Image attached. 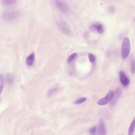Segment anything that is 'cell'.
<instances>
[{
  "label": "cell",
  "instance_id": "1",
  "mask_svg": "<svg viewBox=\"0 0 135 135\" xmlns=\"http://www.w3.org/2000/svg\"><path fill=\"white\" fill-rule=\"evenodd\" d=\"M20 13L18 12L13 11L3 12L2 15V17L4 21L11 22L18 19Z\"/></svg>",
  "mask_w": 135,
  "mask_h": 135
},
{
  "label": "cell",
  "instance_id": "2",
  "mask_svg": "<svg viewBox=\"0 0 135 135\" xmlns=\"http://www.w3.org/2000/svg\"><path fill=\"white\" fill-rule=\"evenodd\" d=\"M131 49L130 41L128 38H125L123 40L122 44L121 53L122 57L124 59L127 58L130 53Z\"/></svg>",
  "mask_w": 135,
  "mask_h": 135
},
{
  "label": "cell",
  "instance_id": "3",
  "mask_svg": "<svg viewBox=\"0 0 135 135\" xmlns=\"http://www.w3.org/2000/svg\"><path fill=\"white\" fill-rule=\"evenodd\" d=\"M59 26L63 33L69 36H72L73 33L68 23L64 21H61L59 23Z\"/></svg>",
  "mask_w": 135,
  "mask_h": 135
},
{
  "label": "cell",
  "instance_id": "4",
  "mask_svg": "<svg viewBox=\"0 0 135 135\" xmlns=\"http://www.w3.org/2000/svg\"><path fill=\"white\" fill-rule=\"evenodd\" d=\"M113 95V92L112 90L110 91L105 97L101 99L97 102V104L99 105H105L111 101Z\"/></svg>",
  "mask_w": 135,
  "mask_h": 135
},
{
  "label": "cell",
  "instance_id": "5",
  "mask_svg": "<svg viewBox=\"0 0 135 135\" xmlns=\"http://www.w3.org/2000/svg\"><path fill=\"white\" fill-rule=\"evenodd\" d=\"M122 90L120 88H118L116 89V90L113 93V97L110 102V105L111 107H113L115 105L118 99L119 98L121 94Z\"/></svg>",
  "mask_w": 135,
  "mask_h": 135
},
{
  "label": "cell",
  "instance_id": "6",
  "mask_svg": "<svg viewBox=\"0 0 135 135\" xmlns=\"http://www.w3.org/2000/svg\"><path fill=\"white\" fill-rule=\"evenodd\" d=\"M55 4L59 10L64 12H68L69 11V8L68 5L62 1H55Z\"/></svg>",
  "mask_w": 135,
  "mask_h": 135
},
{
  "label": "cell",
  "instance_id": "7",
  "mask_svg": "<svg viewBox=\"0 0 135 135\" xmlns=\"http://www.w3.org/2000/svg\"><path fill=\"white\" fill-rule=\"evenodd\" d=\"M119 78L121 83L124 86H127L129 84V79L126 77L123 71H120L119 72Z\"/></svg>",
  "mask_w": 135,
  "mask_h": 135
},
{
  "label": "cell",
  "instance_id": "8",
  "mask_svg": "<svg viewBox=\"0 0 135 135\" xmlns=\"http://www.w3.org/2000/svg\"><path fill=\"white\" fill-rule=\"evenodd\" d=\"M98 132L99 135H106L105 128L103 121L101 119L99 120L98 126Z\"/></svg>",
  "mask_w": 135,
  "mask_h": 135
},
{
  "label": "cell",
  "instance_id": "9",
  "mask_svg": "<svg viewBox=\"0 0 135 135\" xmlns=\"http://www.w3.org/2000/svg\"><path fill=\"white\" fill-rule=\"evenodd\" d=\"M59 90V88L58 86H54L51 88L50 90H49L47 92V95L49 97H51L53 96L56 93H57Z\"/></svg>",
  "mask_w": 135,
  "mask_h": 135
},
{
  "label": "cell",
  "instance_id": "10",
  "mask_svg": "<svg viewBox=\"0 0 135 135\" xmlns=\"http://www.w3.org/2000/svg\"><path fill=\"white\" fill-rule=\"evenodd\" d=\"M135 127V117L131 122L128 130V135H133Z\"/></svg>",
  "mask_w": 135,
  "mask_h": 135
},
{
  "label": "cell",
  "instance_id": "11",
  "mask_svg": "<svg viewBox=\"0 0 135 135\" xmlns=\"http://www.w3.org/2000/svg\"><path fill=\"white\" fill-rule=\"evenodd\" d=\"M35 60V54L34 53H31L27 59L26 62L27 65L31 66L33 64Z\"/></svg>",
  "mask_w": 135,
  "mask_h": 135
},
{
  "label": "cell",
  "instance_id": "12",
  "mask_svg": "<svg viewBox=\"0 0 135 135\" xmlns=\"http://www.w3.org/2000/svg\"><path fill=\"white\" fill-rule=\"evenodd\" d=\"M93 27L95 28L97 30V31L99 33L102 34L103 33L104 31V29H103V26L102 25L99 23H97V24H94L93 25Z\"/></svg>",
  "mask_w": 135,
  "mask_h": 135
},
{
  "label": "cell",
  "instance_id": "13",
  "mask_svg": "<svg viewBox=\"0 0 135 135\" xmlns=\"http://www.w3.org/2000/svg\"><path fill=\"white\" fill-rule=\"evenodd\" d=\"M3 2L6 5H12L16 3L17 1L15 0H4L3 1Z\"/></svg>",
  "mask_w": 135,
  "mask_h": 135
},
{
  "label": "cell",
  "instance_id": "14",
  "mask_svg": "<svg viewBox=\"0 0 135 135\" xmlns=\"http://www.w3.org/2000/svg\"><path fill=\"white\" fill-rule=\"evenodd\" d=\"M90 134L91 135H96L97 133V128L96 126H94L92 128L90 129Z\"/></svg>",
  "mask_w": 135,
  "mask_h": 135
},
{
  "label": "cell",
  "instance_id": "15",
  "mask_svg": "<svg viewBox=\"0 0 135 135\" xmlns=\"http://www.w3.org/2000/svg\"><path fill=\"white\" fill-rule=\"evenodd\" d=\"M3 86V78L2 75L1 74V75H0V91H1V92H2Z\"/></svg>",
  "mask_w": 135,
  "mask_h": 135
},
{
  "label": "cell",
  "instance_id": "16",
  "mask_svg": "<svg viewBox=\"0 0 135 135\" xmlns=\"http://www.w3.org/2000/svg\"><path fill=\"white\" fill-rule=\"evenodd\" d=\"M86 98H85V97L81 98L78 99V100L76 101L75 102V103L76 104H80V103H83L85 102L86 100Z\"/></svg>",
  "mask_w": 135,
  "mask_h": 135
},
{
  "label": "cell",
  "instance_id": "17",
  "mask_svg": "<svg viewBox=\"0 0 135 135\" xmlns=\"http://www.w3.org/2000/svg\"><path fill=\"white\" fill-rule=\"evenodd\" d=\"M132 66H131V72L132 74L135 73V60H132Z\"/></svg>",
  "mask_w": 135,
  "mask_h": 135
},
{
  "label": "cell",
  "instance_id": "18",
  "mask_svg": "<svg viewBox=\"0 0 135 135\" xmlns=\"http://www.w3.org/2000/svg\"><path fill=\"white\" fill-rule=\"evenodd\" d=\"M76 55H77V53H76L73 54L69 57L68 59V62L70 63V62H71L73 60V59L76 56Z\"/></svg>",
  "mask_w": 135,
  "mask_h": 135
},
{
  "label": "cell",
  "instance_id": "19",
  "mask_svg": "<svg viewBox=\"0 0 135 135\" xmlns=\"http://www.w3.org/2000/svg\"><path fill=\"white\" fill-rule=\"evenodd\" d=\"M89 58L90 61L91 63H93L95 62V56L94 54H89Z\"/></svg>",
  "mask_w": 135,
  "mask_h": 135
},
{
  "label": "cell",
  "instance_id": "20",
  "mask_svg": "<svg viewBox=\"0 0 135 135\" xmlns=\"http://www.w3.org/2000/svg\"><path fill=\"white\" fill-rule=\"evenodd\" d=\"M7 80H8V82H10V83H11V82H12V80H13V79H12V77L10 75H8V76H7Z\"/></svg>",
  "mask_w": 135,
  "mask_h": 135
},
{
  "label": "cell",
  "instance_id": "21",
  "mask_svg": "<svg viewBox=\"0 0 135 135\" xmlns=\"http://www.w3.org/2000/svg\"><path fill=\"white\" fill-rule=\"evenodd\" d=\"M120 135H123V134H121Z\"/></svg>",
  "mask_w": 135,
  "mask_h": 135
}]
</instances>
